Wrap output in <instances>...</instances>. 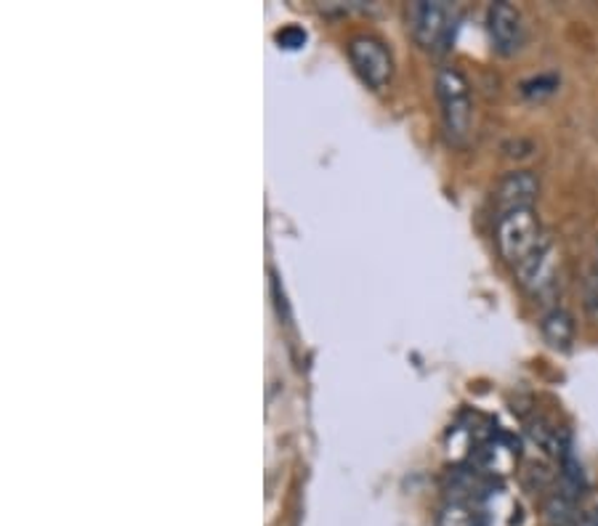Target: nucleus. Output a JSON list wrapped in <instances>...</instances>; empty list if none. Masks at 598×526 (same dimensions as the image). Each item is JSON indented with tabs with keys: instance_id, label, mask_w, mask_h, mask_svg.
Segmentation results:
<instances>
[{
	"instance_id": "obj_10",
	"label": "nucleus",
	"mask_w": 598,
	"mask_h": 526,
	"mask_svg": "<svg viewBox=\"0 0 598 526\" xmlns=\"http://www.w3.org/2000/svg\"><path fill=\"white\" fill-rule=\"evenodd\" d=\"M436 526H479V513L466 503H447L436 518Z\"/></svg>"
},
{
	"instance_id": "obj_12",
	"label": "nucleus",
	"mask_w": 598,
	"mask_h": 526,
	"mask_svg": "<svg viewBox=\"0 0 598 526\" xmlns=\"http://www.w3.org/2000/svg\"><path fill=\"white\" fill-rule=\"evenodd\" d=\"M583 306L588 317L598 319V272H590L583 282Z\"/></svg>"
},
{
	"instance_id": "obj_2",
	"label": "nucleus",
	"mask_w": 598,
	"mask_h": 526,
	"mask_svg": "<svg viewBox=\"0 0 598 526\" xmlns=\"http://www.w3.org/2000/svg\"><path fill=\"white\" fill-rule=\"evenodd\" d=\"M543 227H540V218L535 208L530 210H513L498 218V232H494V242H498L500 259L508 266H522V263L535 253V248L545 240Z\"/></svg>"
},
{
	"instance_id": "obj_6",
	"label": "nucleus",
	"mask_w": 598,
	"mask_h": 526,
	"mask_svg": "<svg viewBox=\"0 0 598 526\" xmlns=\"http://www.w3.org/2000/svg\"><path fill=\"white\" fill-rule=\"evenodd\" d=\"M487 32L498 54L513 56L524 46L522 11L511 3H492L487 11Z\"/></svg>"
},
{
	"instance_id": "obj_5",
	"label": "nucleus",
	"mask_w": 598,
	"mask_h": 526,
	"mask_svg": "<svg viewBox=\"0 0 598 526\" xmlns=\"http://www.w3.org/2000/svg\"><path fill=\"white\" fill-rule=\"evenodd\" d=\"M558 277V253L551 237L535 248V253L526 259L522 266H517V280L530 295H545L556 287Z\"/></svg>"
},
{
	"instance_id": "obj_7",
	"label": "nucleus",
	"mask_w": 598,
	"mask_h": 526,
	"mask_svg": "<svg viewBox=\"0 0 598 526\" xmlns=\"http://www.w3.org/2000/svg\"><path fill=\"white\" fill-rule=\"evenodd\" d=\"M540 195V182L532 171H511L503 182L498 184L494 191V205L498 213H513V210H530L535 208V200Z\"/></svg>"
},
{
	"instance_id": "obj_3",
	"label": "nucleus",
	"mask_w": 598,
	"mask_h": 526,
	"mask_svg": "<svg viewBox=\"0 0 598 526\" xmlns=\"http://www.w3.org/2000/svg\"><path fill=\"white\" fill-rule=\"evenodd\" d=\"M349 59L357 69V75L368 83L370 88L389 86L391 75H394V59H391V51L385 48L383 41L372 35H357L349 43Z\"/></svg>"
},
{
	"instance_id": "obj_9",
	"label": "nucleus",
	"mask_w": 598,
	"mask_h": 526,
	"mask_svg": "<svg viewBox=\"0 0 598 526\" xmlns=\"http://www.w3.org/2000/svg\"><path fill=\"white\" fill-rule=\"evenodd\" d=\"M513 460H517V447L508 445L505 439H490L479 447V458L476 463L485 473H508L511 471Z\"/></svg>"
},
{
	"instance_id": "obj_8",
	"label": "nucleus",
	"mask_w": 598,
	"mask_h": 526,
	"mask_svg": "<svg viewBox=\"0 0 598 526\" xmlns=\"http://www.w3.org/2000/svg\"><path fill=\"white\" fill-rule=\"evenodd\" d=\"M540 332L553 351H569L577 332L575 317L567 309H551L540 322Z\"/></svg>"
},
{
	"instance_id": "obj_11",
	"label": "nucleus",
	"mask_w": 598,
	"mask_h": 526,
	"mask_svg": "<svg viewBox=\"0 0 598 526\" xmlns=\"http://www.w3.org/2000/svg\"><path fill=\"white\" fill-rule=\"evenodd\" d=\"M558 88V78L553 75H540V78L524 80L522 83V94L530 96V99H540V96H548Z\"/></svg>"
},
{
	"instance_id": "obj_4",
	"label": "nucleus",
	"mask_w": 598,
	"mask_h": 526,
	"mask_svg": "<svg viewBox=\"0 0 598 526\" xmlns=\"http://www.w3.org/2000/svg\"><path fill=\"white\" fill-rule=\"evenodd\" d=\"M453 11L447 3H428L417 0L407 6V30L423 48H439L449 37Z\"/></svg>"
},
{
	"instance_id": "obj_13",
	"label": "nucleus",
	"mask_w": 598,
	"mask_h": 526,
	"mask_svg": "<svg viewBox=\"0 0 598 526\" xmlns=\"http://www.w3.org/2000/svg\"><path fill=\"white\" fill-rule=\"evenodd\" d=\"M276 43H280L282 48H301L306 43V32L291 24V28H282L276 32Z\"/></svg>"
},
{
	"instance_id": "obj_1",
	"label": "nucleus",
	"mask_w": 598,
	"mask_h": 526,
	"mask_svg": "<svg viewBox=\"0 0 598 526\" xmlns=\"http://www.w3.org/2000/svg\"><path fill=\"white\" fill-rule=\"evenodd\" d=\"M436 99L442 105V120H445L447 139L453 144H463L471 131V86L463 78L460 69L442 67L436 73Z\"/></svg>"
}]
</instances>
